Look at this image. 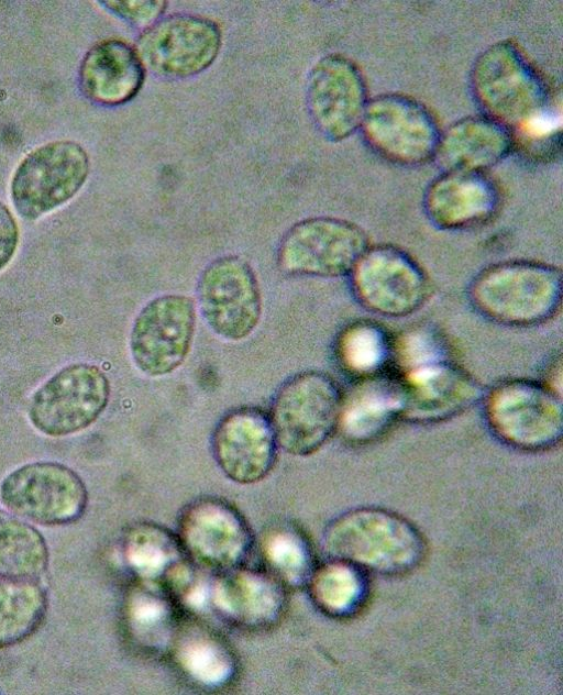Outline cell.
Returning a JSON list of instances; mask_svg holds the SVG:
<instances>
[{"instance_id": "11", "label": "cell", "mask_w": 563, "mask_h": 695, "mask_svg": "<svg viewBox=\"0 0 563 695\" xmlns=\"http://www.w3.org/2000/svg\"><path fill=\"white\" fill-rule=\"evenodd\" d=\"M110 384L96 365L75 363L48 378L33 395L29 419L41 433L59 438L92 424L106 409Z\"/></svg>"}, {"instance_id": "20", "label": "cell", "mask_w": 563, "mask_h": 695, "mask_svg": "<svg viewBox=\"0 0 563 695\" xmlns=\"http://www.w3.org/2000/svg\"><path fill=\"white\" fill-rule=\"evenodd\" d=\"M500 203V190L486 172L443 170L423 196L427 218L446 231L473 229L489 222Z\"/></svg>"}, {"instance_id": "25", "label": "cell", "mask_w": 563, "mask_h": 695, "mask_svg": "<svg viewBox=\"0 0 563 695\" xmlns=\"http://www.w3.org/2000/svg\"><path fill=\"white\" fill-rule=\"evenodd\" d=\"M47 605L36 580L0 578V648L30 638L42 626Z\"/></svg>"}, {"instance_id": "9", "label": "cell", "mask_w": 563, "mask_h": 695, "mask_svg": "<svg viewBox=\"0 0 563 695\" xmlns=\"http://www.w3.org/2000/svg\"><path fill=\"white\" fill-rule=\"evenodd\" d=\"M89 156L77 142L63 140L38 146L16 167L10 186L19 214L35 220L71 199L89 174Z\"/></svg>"}, {"instance_id": "21", "label": "cell", "mask_w": 563, "mask_h": 695, "mask_svg": "<svg viewBox=\"0 0 563 695\" xmlns=\"http://www.w3.org/2000/svg\"><path fill=\"white\" fill-rule=\"evenodd\" d=\"M404 405V380L396 369L358 378L344 393L338 432L350 444L375 442L401 420Z\"/></svg>"}, {"instance_id": "5", "label": "cell", "mask_w": 563, "mask_h": 695, "mask_svg": "<svg viewBox=\"0 0 563 695\" xmlns=\"http://www.w3.org/2000/svg\"><path fill=\"white\" fill-rule=\"evenodd\" d=\"M484 416L492 432L521 451H545L560 443L563 433L561 394L545 383L510 378L484 395Z\"/></svg>"}, {"instance_id": "29", "label": "cell", "mask_w": 563, "mask_h": 695, "mask_svg": "<svg viewBox=\"0 0 563 695\" xmlns=\"http://www.w3.org/2000/svg\"><path fill=\"white\" fill-rule=\"evenodd\" d=\"M260 550L266 570L285 587L307 585L314 570L313 555L305 534L296 527H271L261 539Z\"/></svg>"}, {"instance_id": "22", "label": "cell", "mask_w": 563, "mask_h": 695, "mask_svg": "<svg viewBox=\"0 0 563 695\" xmlns=\"http://www.w3.org/2000/svg\"><path fill=\"white\" fill-rule=\"evenodd\" d=\"M510 130L481 114L454 121L441 131L433 161L443 170L486 172L515 150Z\"/></svg>"}, {"instance_id": "31", "label": "cell", "mask_w": 563, "mask_h": 695, "mask_svg": "<svg viewBox=\"0 0 563 695\" xmlns=\"http://www.w3.org/2000/svg\"><path fill=\"white\" fill-rule=\"evenodd\" d=\"M134 588L126 603V618L131 630L143 642L156 647L172 629L173 610L169 602L157 591V584Z\"/></svg>"}, {"instance_id": "12", "label": "cell", "mask_w": 563, "mask_h": 695, "mask_svg": "<svg viewBox=\"0 0 563 695\" xmlns=\"http://www.w3.org/2000/svg\"><path fill=\"white\" fill-rule=\"evenodd\" d=\"M177 537L187 559L214 574L245 564L254 543L243 515L217 497L188 504L180 512Z\"/></svg>"}, {"instance_id": "13", "label": "cell", "mask_w": 563, "mask_h": 695, "mask_svg": "<svg viewBox=\"0 0 563 695\" xmlns=\"http://www.w3.org/2000/svg\"><path fill=\"white\" fill-rule=\"evenodd\" d=\"M197 298L206 323L222 339L240 341L260 322L262 299L257 278L240 256H220L209 263L198 279Z\"/></svg>"}, {"instance_id": "16", "label": "cell", "mask_w": 563, "mask_h": 695, "mask_svg": "<svg viewBox=\"0 0 563 695\" xmlns=\"http://www.w3.org/2000/svg\"><path fill=\"white\" fill-rule=\"evenodd\" d=\"M306 99L313 124L333 142L360 130L369 100L361 69L341 54L325 55L313 65Z\"/></svg>"}, {"instance_id": "18", "label": "cell", "mask_w": 563, "mask_h": 695, "mask_svg": "<svg viewBox=\"0 0 563 695\" xmlns=\"http://www.w3.org/2000/svg\"><path fill=\"white\" fill-rule=\"evenodd\" d=\"M405 405L401 420L438 423L470 409L483 397L477 380L446 358L404 373Z\"/></svg>"}, {"instance_id": "32", "label": "cell", "mask_w": 563, "mask_h": 695, "mask_svg": "<svg viewBox=\"0 0 563 695\" xmlns=\"http://www.w3.org/2000/svg\"><path fill=\"white\" fill-rule=\"evenodd\" d=\"M103 3L124 20L137 26H145V29L159 20L167 7L163 0L104 1Z\"/></svg>"}, {"instance_id": "2", "label": "cell", "mask_w": 563, "mask_h": 695, "mask_svg": "<svg viewBox=\"0 0 563 695\" xmlns=\"http://www.w3.org/2000/svg\"><path fill=\"white\" fill-rule=\"evenodd\" d=\"M322 543L330 559L382 575L408 573L426 553V541L417 527L379 507L341 514L328 525Z\"/></svg>"}, {"instance_id": "4", "label": "cell", "mask_w": 563, "mask_h": 695, "mask_svg": "<svg viewBox=\"0 0 563 695\" xmlns=\"http://www.w3.org/2000/svg\"><path fill=\"white\" fill-rule=\"evenodd\" d=\"M343 396L324 372L306 371L287 379L268 412L278 445L296 456L320 450L338 432Z\"/></svg>"}, {"instance_id": "1", "label": "cell", "mask_w": 563, "mask_h": 695, "mask_svg": "<svg viewBox=\"0 0 563 695\" xmlns=\"http://www.w3.org/2000/svg\"><path fill=\"white\" fill-rule=\"evenodd\" d=\"M470 87L483 114L514 136L536 141L558 134L560 119L545 79L512 41L495 42L476 56Z\"/></svg>"}, {"instance_id": "28", "label": "cell", "mask_w": 563, "mask_h": 695, "mask_svg": "<svg viewBox=\"0 0 563 695\" xmlns=\"http://www.w3.org/2000/svg\"><path fill=\"white\" fill-rule=\"evenodd\" d=\"M336 350L343 368L358 379L391 368L394 339L379 323L358 320L342 331Z\"/></svg>"}, {"instance_id": "8", "label": "cell", "mask_w": 563, "mask_h": 695, "mask_svg": "<svg viewBox=\"0 0 563 695\" xmlns=\"http://www.w3.org/2000/svg\"><path fill=\"white\" fill-rule=\"evenodd\" d=\"M349 276L357 301L368 311L388 318L416 312L431 291L423 267L408 252L391 244L369 245Z\"/></svg>"}, {"instance_id": "24", "label": "cell", "mask_w": 563, "mask_h": 695, "mask_svg": "<svg viewBox=\"0 0 563 695\" xmlns=\"http://www.w3.org/2000/svg\"><path fill=\"white\" fill-rule=\"evenodd\" d=\"M124 559L143 582L166 583L187 559L177 534L167 528L141 522L131 527L123 540Z\"/></svg>"}, {"instance_id": "3", "label": "cell", "mask_w": 563, "mask_h": 695, "mask_svg": "<svg viewBox=\"0 0 563 695\" xmlns=\"http://www.w3.org/2000/svg\"><path fill=\"white\" fill-rule=\"evenodd\" d=\"M468 296L474 308L496 323L538 326L561 308L562 271L537 261L500 262L477 274Z\"/></svg>"}, {"instance_id": "33", "label": "cell", "mask_w": 563, "mask_h": 695, "mask_svg": "<svg viewBox=\"0 0 563 695\" xmlns=\"http://www.w3.org/2000/svg\"><path fill=\"white\" fill-rule=\"evenodd\" d=\"M19 242V228L9 208L0 200V269L13 257Z\"/></svg>"}, {"instance_id": "7", "label": "cell", "mask_w": 563, "mask_h": 695, "mask_svg": "<svg viewBox=\"0 0 563 695\" xmlns=\"http://www.w3.org/2000/svg\"><path fill=\"white\" fill-rule=\"evenodd\" d=\"M360 131L372 151L401 166L433 161L441 134L432 112L420 101L399 92L369 99Z\"/></svg>"}, {"instance_id": "15", "label": "cell", "mask_w": 563, "mask_h": 695, "mask_svg": "<svg viewBox=\"0 0 563 695\" xmlns=\"http://www.w3.org/2000/svg\"><path fill=\"white\" fill-rule=\"evenodd\" d=\"M196 328L194 300L184 295H163L150 300L136 316L130 352L145 375L174 372L187 357Z\"/></svg>"}, {"instance_id": "19", "label": "cell", "mask_w": 563, "mask_h": 695, "mask_svg": "<svg viewBox=\"0 0 563 695\" xmlns=\"http://www.w3.org/2000/svg\"><path fill=\"white\" fill-rule=\"evenodd\" d=\"M209 604L227 621L244 629L274 626L286 607L285 585L267 570L245 564L216 574Z\"/></svg>"}, {"instance_id": "27", "label": "cell", "mask_w": 563, "mask_h": 695, "mask_svg": "<svg viewBox=\"0 0 563 695\" xmlns=\"http://www.w3.org/2000/svg\"><path fill=\"white\" fill-rule=\"evenodd\" d=\"M307 585L317 607L338 618L354 614L364 602L367 589L364 571L332 559L314 567Z\"/></svg>"}, {"instance_id": "23", "label": "cell", "mask_w": 563, "mask_h": 695, "mask_svg": "<svg viewBox=\"0 0 563 695\" xmlns=\"http://www.w3.org/2000/svg\"><path fill=\"white\" fill-rule=\"evenodd\" d=\"M144 65L129 43L109 38L95 44L79 68L82 92L93 102L115 106L131 100L142 88Z\"/></svg>"}, {"instance_id": "17", "label": "cell", "mask_w": 563, "mask_h": 695, "mask_svg": "<svg viewBox=\"0 0 563 695\" xmlns=\"http://www.w3.org/2000/svg\"><path fill=\"white\" fill-rule=\"evenodd\" d=\"M211 446L224 475L242 485L264 479L276 464L279 448L269 415L251 406L235 408L219 420Z\"/></svg>"}, {"instance_id": "6", "label": "cell", "mask_w": 563, "mask_h": 695, "mask_svg": "<svg viewBox=\"0 0 563 695\" xmlns=\"http://www.w3.org/2000/svg\"><path fill=\"white\" fill-rule=\"evenodd\" d=\"M0 501L10 512L33 523L66 526L85 514L88 492L70 467L37 461L19 466L2 479Z\"/></svg>"}, {"instance_id": "10", "label": "cell", "mask_w": 563, "mask_h": 695, "mask_svg": "<svg viewBox=\"0 0 563 695\" xmlns=\"http://www.w3.org/2000/svg\"><path fill=\"white\" fill-rule=\"evenodd\" d=\"M369 246L357 224L334 217H313L295 223L278 247L279 268L290 275L333 278L350 275Z\"/></svg>"}, {"instance_id": "30", "label": "cell", "mask_w": 563, "mask_h": 695, "mask_svg": "<svg viewBox=\"0 0 563 695\" xmlns=\"http://www.w3.org/2000/svg\"><path fill=\"white\" fill-rule=\"evenodd\" d=\"M175 657L183 671L205 686L224 684L234 671L230 650L220 639L200 629L178 638Z\"/></svg>"}, {"instance_id": "26", "label": "cell", "mask_w": 563, "mask_h": 695, "mask_svg": "<svg viewBox=\"0 0 563 695\" xmlns=\"http://www.w3.org/2000/svg\"><path fill=\"white\" fill-rule=\"evenodd\" d=\"M48 562V548L41 532L0 508V578L36 580Z\"/></svg>"}, {"instance_id": "14", "label": "cell", "mask_w": 563, "mask_h": 695, "mask_svg": "<svg viewBox=\"0 0 563 695\" xmlns=\"http://www.w3.org/2000/svg\"><path fill=\"white\" fill-rule=\"evenodd\" d=\"M218 24L201 15L161 18L139 36L135 48L143 65L157 75L185 78L207 69L221 47Z\"/></svg>"}]
</instances>
